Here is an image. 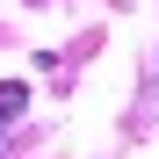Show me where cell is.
I'll return each mask as SVG.
<instances>
[{
	"label": "cell",
	"mask_w": 159,
	"mask_h": 159,
	"mask_svg": "<svg viewBox=\"0 0 159 159\" xmlns=\"http://www.w3.org/2000/svg\"><path fill=\"white\" fill-rule=\"evenodd\" d=\"M22 109H29V87H22V80H0V130H7Z\"/></svg>",
	"instance_id": "cell-1"
},
{
	"label": "cell",
	"mask_w": 159,
	"mask_h": 159,
	"mask_svg": "<svg viewBox=\"0 0 159 159\" xmlns=\"http://www.w3.org/2000/svg\"><path fill=\"white\" fill-rule=\"evenodd\" d=\"M0 159H7V145H0Z\"/></svg>",
	"instance_id": "cell-2"
}]
</instances>
